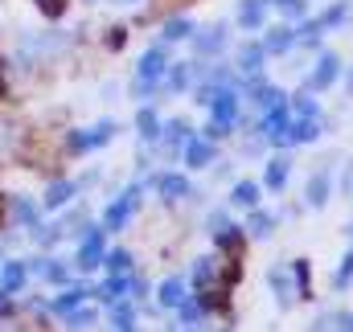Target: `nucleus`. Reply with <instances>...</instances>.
Masks as SVG:
<instances>
[{"mask_svg":"<svg viewBox=\"0 0 353 332\" xmlns=\"http://www.w3.org/2000/svg\"><path fill=\"white\" fill-rule=\"evenodd\" d=\"M337 79H341V58H337V54H321V62H316L308 86H312V90H329Z\"/></svg>","mask_w":353,"mask_h":332,"instance_id":"obj_1","label":"nucleus"},{"mask_svg":"<svg viewBox=\"0 0 353 332\" xmlns=\"http://www.w3.org/2000/svg\"><path fill=\"white\" fill-rule=\"evenodd\" d=\"M304 193H308V205L325 209V205H329V197H333V176H329V172H312Z\"/></svg>","mask_w":353,"mask_h":332,"instance_id":"obj_2","label":"nucleus"},{"mask_svg":"<svg viewBox=\"0 0 353 332\" xmlns=\"http://www.w3.org/2000/svg\"><path fill=\"white\" fill-rule=\"evenodd\" d=\"M316 132H321L316 119H304V115H300V123L288 127V144H308V140H316Z\"/></svg>","mask_w":353,"mask_h":332,"instance_id":"obj_3","label":"nucleus"},{"mask_svg":"<svg viewBox=\"0 0 353 332\" xmlns=\"http://www.w3.org/2000/svg\"><path fill=\"white\" fill-rule=\"evenodd\" d=\"M345 21H350V0H337V4L321 17V25H325V29H341Z\"/></svg>","mask_w":353,"mask_h":332,"instance_id":"obj_4","label":"nucleus"},{"mask_svg":"<svg viewBox=\"0 0 353 332\" xmlns=\"http://www.w3.org/2000/svg\"><path fill=\"white\" fill-rule=\"evenodd\" d=\"M288 172H292V160H288V156H283V160H271L267 185H271V189H283V185H288Z\"/></svg>","mask_w":353,"mask_h":332,"instance_id":"obj_5","label":"nucleus"},{"mask_svg":"<svg viewBox=\"0 0 353 332\" xmlns=\"http://www.w3.org/2000/svg\"><path fill=\"white\" fill-rule=\"evenodd\" d=\"M353 283V250L341 258V267H337V275H333V291H345Z\"/></svg>","mask_w":353,"mask_h":332,"instance_id":"obj_6","label":"nucleus"},{"mask_svg":"<svg viewBox=\"0 0 353 332\" xmlns=\"http://www.w3.org/2000/svg\"><path fill=\"white\" fill-rule=\"evenodd\" d=\"M243 25H251V29L263 25V0H247L243 4Z\"/></svg>","mask_w":353,"mask_h":332,"instance_id":"obj_7","label":"nucleus"},{"mask_svg":"<svg viewBox=\"0 0 353 332\" xmlns=\"http://www.w3.org/2000/svg\"><path fill=\"white\" fill-rule=\"evenodd\" d=\"M271 283L279 287V300H283V308H292V283H288V271H283V267H275V271H271Z\"/></svg>","mask_w":353,"mask_h":332,"instance_id":"obj_8","label":"nucleus"},{"mask_svg":"<svg viewBox=\"0 0 353 332\" xmlns=\"http://www.w3.org/2000/svg\"><path fill=\"white\" fill-rule=\"evenodd\" d=\"M288 45H296V29H279V33H271V37H267V50H275V54H279V50H288Z\"/></svg>","mask_w":353,"mask_h":332,"instance_id":"obj_9","label":"nucleus"},{"mask_svg":"<svg viewBox=\"0 0 353 332\" xmlns=\"http://www.w3.org/2000/svg\"><path fill=\"white\" fill-rule=\"evenodd\" d=\"M321 329H350L353 332V312H333V316H325Z\"/></svg>","mask_w":353,"mask_h":332,"instance_id":"obj_10","label":"nucleus"},{"mask_svg":"<svg viewBox=\"0 0 353 332\" xmlns=\"http://www.w3.org/2000/svg\"><path fill=\"white\" fill-rule=\"evenodd\" d=\"M296 111H300L304 119H321V107H316L308 94H300V98H296Z\"/></svg>","mask_w":353,"mask_h":332,"instance_id":"obj_11","label":"nucleus"},{"mask_svg":"<svg viewBox=\"0 0 353 332\" xmlns=\"http://www.w3.org/2000/svg\"><path fill=\"white\" fill-rule=\"evenodd\" d=\"M234 197H239L243 205H255V201H259V189H255V185H239V193H234Z\"/></svg>","mask_w":353,"mask_h":332,"instance_id":"obj_12","label":"nucleus"},{"mask_svg":"<svg viewBox=\"0 0 353 332\" xmlns=\"http://www.w3.org/2000/svg\"><path fill=\"white\" fill-rule=\"evenodd\" d=\"M279 8H283L288 17H304V8H308V4H304V0H279Z\"/></svg>","mask_w":353,"mask_h":332,"instance_id":"obj_13","label":"nucleus"},{"mask_svg":"<svg viewBox=\"0 0 353 332\" xmlns=\"http://www.w3.org/2000/svg\"><path fill=\"white\" fill-rule=\"evenodd\" d=\"M341 189H345V197H353V160L345 165V172H341Z\"/></svg>","mask_w":353,"mask_h":332,"instance_id":"obj_14","label":"nucleus"},{"mask_svg":"<svg viewBox=\"0 0 353 332\" xmlns=\"http://www.w3.org/2000/svg\"><path fill=\"white\" fill-rule=\"evenodd\" d=\"M255 234H259V238H267V234H271V218H267V214H259V218H255Z\"/></svg>","mask_w":353,"mask_h":332,"instance_id":"obj_15","label":"nucleus"},{"mask_svg":"<svg viewBox=\"0 0 353 332\" xmlns=\"http://www.w3.org/2000/svg\"><path fill=\"white\" fill-rule=\"evenodd\" d=\"M259 58H263L259 50H247V54H243V62H247V66H259Z\"/></svg>","mask_w":353,"mask_h":332,"instance_id":"obj_16","label":"nucleus"},{"mask_svg":"<svg viewBox=\"0 0 353 332\" xmlns=\"http://www.w3.org/2000/svg\"><path fill=\"white\" fill-rule=\"evenodd\" d=\"M181 4H189V0H157V8H181Z\"/></svg>","mask_w":353,"mask_h":332,"instance_id":"obj_17","label":"nucleus"},{"mask_svg":"<svg viewBox=\"0 0 353 332\" xmlns=\"http://www.w3.org/2000/svg\"><path fill=\"white\" fill-rule=\"evenodd\" d=\"M345 90L353 94V66H350V74H345Z\"/></svg>","mask_w":353,"mask_h":332,"instance_id":"obj_18","label":"nucleus"},{"mask_svg":"<svg viewBox=\"0 0 353 332\" xmlns=\"http://www.w3.org/2000/svg\"><path fill=\"white\" fill-rule=\"evenodd\" d=\"M271 4H279V0H271Z\"/></svg>","mask_w":353,"mask_h":332,"instance_id":"obj_19","label":"nucleus"}]
</instances>
